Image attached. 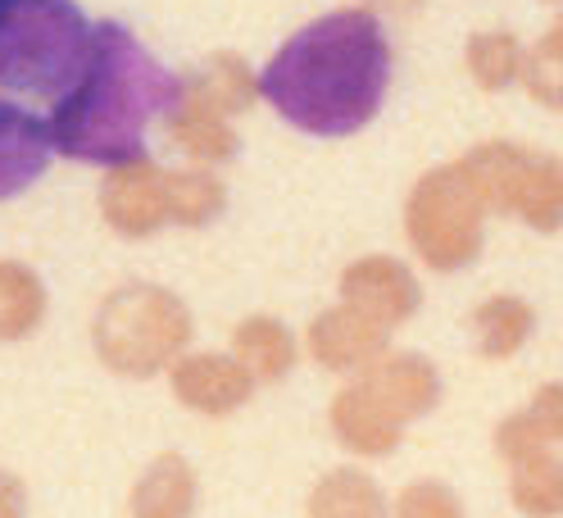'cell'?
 Instances as JSON below:
<instances>
[{"label":"cell","mask_w":563,"mask_h":518,"mask_svg":"<svg viewBox=\"0 0 563 518\" xmlns=\"http://www.w3.org/2000/svg\"><path fill=\"white\" fill-rule=\"evenodd\" d=\"M0 518H23V487L10 473H0Z\"/></svg>","instance_id":"cell-6"},{"label":"cell","mask_w":563,"mask_h":518,"mask_svg":"<svg viewBox=\"0 0 563 518\" xmlns=\"http://www.w3.org/2000/svg\"><path fill=\"white\" fill-rule=\"evenodd\" d=\"M91 32L74 0H0V87L59 100L91 55Z\"/></svg>","instance_id":"cell-3"},{"label":"cell","mask_w":563,"mask_h":518,"mask_svg":"<svg viewBox=\"0 0 563 518\" xmlns=\"http://www.w3.org/2000/svg\"><path fill=\"white\" fill-rule=\"evenodd\" d=\"M42 319V287L23 264H0V341H19Z\"/></svg>","instance_id":"cell-5"},{"label":"cell","mask_w":563,"mask_h":518,"mask_svg":"<svg viewBox=\"0 0 563 518\" xmlns=\"http://www.w3.org/2000/svg\"><path fill=\"white\" fill-rule=\"evenodd\" d=\"M51 123L14 100H0V200L37 183L51 168Z\"/></svg>","instance_id":"cell-4"},{"label":"cell","mask_w":563,"mask_h":518,"mask_svg":"<svg viewBox=\"0 0 563 518\" xmlns=\"http://www.w3.org/2000/svg\"><path fill=\"white\" fill-rule=\"evenodd\" d=\"M183 96V78H173L123 23H96L78 82L55 100L46 119L51 142L78 164H146L151 123L178 114Z\"/></svg>","instance_id":"cell-2"},{"label":"cell","mask_w":563,"mask_h":518,"mask_svg":"<svg viewBox=\"0 0 563 518\" xmlns=\"http://www.w3.org/2000/svg\"><path fill=\"white\" fill-rule=\"evenodd\" d=\"M391 87V42L368 10L305 23L260 68V96L309 136H350L377 119Z\"/></svg>","instance_id":"cell-1"}]
</instances>
